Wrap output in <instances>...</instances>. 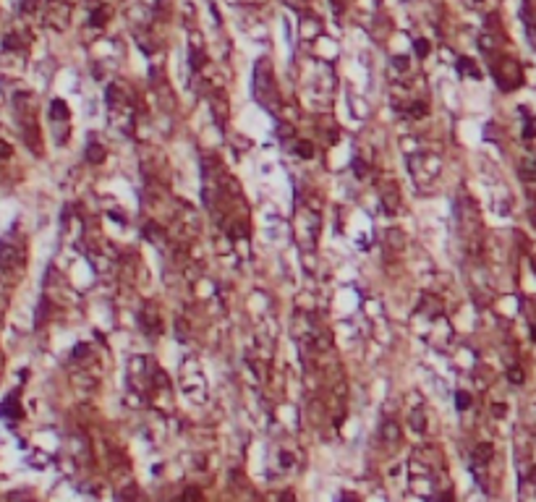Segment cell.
<instances>
[{"mask_svg": "<svg viewBox=\"0 0 536 502\" xmlns=\"http://www.w3.org/2000/svg\"><path fill=\"white\" fill-rule=\"evenodd\" d=\"M3 416L8 418V421H16V418H21V406L16 403V398L13 395H8L3 403Z\"/></svg>", "mask_w": 536, "mask_h": 502, "instance_id": "1", "label": "cell"}, {"mask_svg": "<svg viewBox=\"0 0 536 502\" xmlns=\"http://www.w3.org/2000/svg\"><path fill=\"white\" fill-rule=\"evenodd\" d=\"M492 445L484 442V445H476V450H473V460L476 463H489V458H492Z\"/></svg>", "mask_w": 536, "mask_h": 502, "instance_id": "2", "label": "cell"}, {"mask_svg": "<svg viewBox=\"0 0 536 502\" xmlns=\"http://www.w3.org/2000/svg\"><path fill=\"white\" fill-rule=\"evenodd\" d=\"M87 157H89V162H102L105 160V149L100 147V144H89V149H87Z\"/></svg>", "mask_w": 536, "mask_h": 502, "instance_id": "3", "label": "cell"}, {"mask_svg": "<svg viewBox=\"0 0 536 502\" xmlns=\"http://www.w3.org/2000/svg\"><path fill=\"white\" fill-rule=\"evenodd\" d=\"M50 115L55 118V120H60V118H68V108H66V102H63V100H55V102H52Z\"/></svg>", "mask_w": 536, "mask_h": 502, "instance_id": "4", "label": "cell"}, {"mask_svg": "<svg viewBox=\"0 0 536 502\" xmlns=\"http://www.w3.org/2000/svg\"><path fill=\"white\" fill-rule=\"evenodd\" d=\"M183 502H201V492L196 489V486L186 489V492H183Z\"/></svg>", "mask_w": 536, "mask_h": 502, "instance_id": "5", "label": "cell"}, {"mask_svg": "<svg viewBox=\"0 0 536 502\" xmlns=\"http://www.w3.org/2000/svg\"><path fill=\"white\" fill-rule=\"evenodd\" d=\"M455 406H458L460 411H466L468 406H471V395H468V392H458V395H455Z\"/></svg>", "mask_w": 536, "mask_h": 502, "instance_id": "6", "label": "cell"}, {"mask_svg": "<svg viewBox=\"0 0 536 502\" xmlns=\"http://www.w3.org/2000/svg\"><path fill=\"white\" fill-rule=\"evenodd\" d=\"M296 152H298L301 157H306V160H309V157H314V147H312L309 141H301L298 147H296Z\"/></svg>", "mask_w": 536, "mask_h": 502, "instance_id": "7", "label": "cell"}, {"mask_svg": "<svg viewBox=\"0 0 536 502\" xmlns=\"http://www.w3.org/2000/svg\"><path fill=\"white\" fill-rule=\"evenodd\" d=\"M398 434H400V432H398V427L390 421L387 427H384V439H398Z\"/></svg>", "mask_w": 536, "mask_h": 502, "instance_id": "8", "label": "cell"}, {"mask_svg": "<svg viewBox=\"0 0 536 502\" xmlns=\"http://www.w3.org/2000/svg\"><path fill=\"white\" fill-rule=\"evenodd\" d=\"M510 382L520 385V382H523V371H520V369H510Z\"/></svg>", "mask_w": 536, "mask_h": 502, "instance_id": "9", "label": "cell"}, {"mask_svg": "<svg viewBox=\"0 0 536 502\" xmlns=\"http://www.w3.org/2000/svg\"><path fill=\"white\" fill-rule=\"evenodd\" d=\"M102 19H105V8H97L92 13V24H102Z\"/></svg>", "mask_w": 536, "mask_h": 502, "instance_id": "10", "label": "cell"}, {"mask_svg": "<svg viewBox=\"0 0 536 502\" xmlns=\"http://www.w3.org/2000/svg\"><path fill=\"white\" fill-rule=\"evenodd\" d=\"M416 52H419V55H426V52H429V45H426L424 40H419V42H416Z\"/></svg>", "mask_w": 536, "mask_h": 502, "instance_id": "11", "label": "cell"}, {"mask_svg": "<svg viewBox=\"0 0 536 502\" xmlns=\"http://www.w3.org/2000/svg\"><path fill=\"white\" fill-rule=\"evenodd\" d=\"M340 502H358V497H356V494H343Z\"/></svg>", "mask_w": 536, "mask_h": 502, "instance_id": "12", "label": "cell"}, {"mask_svg": "<svg viewBox=\"0 0 536 502\" xmlns=\"http://www.w3.org/2000/svg\"><path fill=\"white\" fill-rule=\"evenodd\" d=\"M283 502H296V497H293L290 492H285V494H283Z\"/></svg>", "mask_w": 536, "mask_h": 502, "instance_id": "13", "label": "cell"}]
</instances>
